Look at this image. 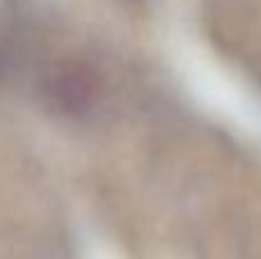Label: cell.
Instances as JSON below:
<instances>
[{
  "instance_id": "6da1fadb",
  "label": "cell",
  "mask_w": 261,
  "mask_h": 259,
  "mask_svg": "<svg viewBox=\"0 0 261 259\" xmlns=\"http://www.w3.org/2000/svg\"><path fill=\"white\" fill-rule=\"evenodd\" d=\"M48 103L62 115H85L94 108L99 96V83L87 64L69 60L50 69L44 83Z\"/></svg>"
},
{
  "instance_id": "7a4b0ae2",
  "label": "cell",
  "mask_w": 261,
  "mask_h": 259,
  "mask_svg": "<svg viewBox=\"0 0 261 259\" xmlns=\"http://www.w3.org/2000/svg\"><path fill=\"white\" fill-rule=\"evenodd\" d=\"M14 55H16V46H14L12 32L0 30V85L7 81L9 71H12Z\"/></svg>"
}]
</instances>
